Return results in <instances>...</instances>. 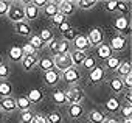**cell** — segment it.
<instances>
[{
    "label": "cell",
    "mask_w": 132,
    "mask_h": 123,
    "mask_svg": "<svg viewBox=\"0 0 132 123\" xmlns=\"http://www.w3.org/2000/svg\"><path fill=\"white\" fill-rule=\"evenodd\" d=\"M23 6H25V2H11L10 10H8V13H6L8 20L13 22L14 25H16V24H20V22H27V20H25Z\"/></svg>",
    "instance_id": "obj_1"
},
{
    "label": "cell",
    "mask_w": 132,
    "mask_h": 123,
    "mask_svg": "<svg viewBox=\"0 0 132 123\" xmlns=\"http://www.w3.org/2000/svg\"><path fill=\"white\" fill-rule=\"evenodd\" d=\"M65 100L69 104H81V101L84 100V90L78 86H72L65 90Z\"/></svg>",
    "instance_id": "obj_2"
},
{
    "label": "cell",
    "mask_w": 132,
    "mask_h": 123,
    "mask_svg": "<svg viewBox=\"0 0 132 123\" xmlns=\"http://www.w3.org/2000/svg\"><path fill=\"white\" fill-rule=\"evenodd\" d=\"M113 27L123 37H127L130 34V22H129L127 16H118L113 22Z\"/></svg>",
    "instance_id": "obj_3"
},
{
    "label": "cell",
    "mask_w": 132,
    "mask_h": 123,
    "mask_svg": "<svg viewBox=\"0 0 132 123\" xmlns=\"http://www.w3.org/2000/svg\"><path fill=\"white\" fill-rule=\"evenodd\" d=\"M53 63H54V69L57 72H64V70H67L70 67H73L72 64V58H70V53L67 55H56L53 56Z\"/></svg>",
    "instance_id": "obj_4"
},
{
    "label": "cell",
    "mask_w": 132,
    "mask_h": 123,
    "mask_svg": "<svg viewBox=\"0 0 132 123\" xmlns=\"http://www.w3.org/2000/svg\"><path fill=\"white\" fill-rule=\"evenodd\" d=\"M61 80H64L67 84H72V86H73V84L79 83V80H81V72L78 70V67H70V69H67V70L62 72Z\"/></svg>",
    "instance_id": "obj_5"
},
{
    "label": "cell",
    "mask_w": 132,
    "mask_h": 123,
    "mask_svg": "<svg viewBox=\"0 0 132 123\" xmlns=\"http://www.w3.org/2000/svg\"><path fill=\"white\" fill-rule=\"evenodd\" d=\"M109 47H110L112 51H123V50H126V47H127V37H123V36H120V34H115V36L110 39Z\"/></svg>",
    "instance_id": "obj_6"
},
{
    "label": "cell",
    "mask_w": 132,
    "mask_h": 123,
    "mask_svg": "<svg viewBox=\"0 0 132 123\" xmlns=\"http://www.w3.org/2000/svg\"><path fill=\"white\" fill-rule=\"evenodd\" d=\"M87 39H89L92 47H98V45H101L104 42V33L100 28H92L89 31V34H87Z\"/></svg>",
    "instance_id": "obj_7"
},
{
    "label": "cell",
    "mask_w": 132,
    "mask_h": 123,
    "mask_svg": "<svg viewBox=\"0 0 132 123\" xmlns=\"http://www.w3.org/2000/svg\"><path fill=\"white\" fill-rule=\"evenodd\" d=\"M90 42L87 39V34H78L73 41V50H78V51H87L90 48Z\"/></svg>",
    "instance_id": "obj_8"
},
{
    "label": "cell",
    "mask_w": 132,
    "mask_h": 123,
    "mask_svg": "<svg viewBox=\"0 0 132 123\" xmlns=\"http://www.w3.org/2000/svg\"><path fill=\"white\" fill-rule=\"evenodd\" d=\"M57 6H59V13L67 17V16H72L75 13L76 2H72V0H62V2H57Z\"/></svg>",
    "instance_id": "obj_9"
},
{
    "label": "cell",
    "mask_w": 132,
    "mask_h": 123,
    "mask_svg": "<svg viewBox=\"0 0 132 123\" xmlns=\"http://www.w3.org/2000/svg\"><path fill=\"white\" fill-rule=\"evenodd\" d=\"M104 78H106V72H104L103 67H98L96 66L95 69H92L89 72V81L92 84H100L101 81H104Z\"/></svg>",
    "instance_id": "obj_10"
},
{
    "label": "cell",
    "mask_w": 132,
    "mask_h": 123,
    "mask_svg": "<svg viewBox=\"0 0 132 123\" xmlns=\"http://www.w3.org/2000/svg\"><path fill=\"white\" fill-rule=\"evenodd\" d=\"M23 11H25V20H36L40 13V10H37L31 2H25Z\"/></svg>",
    "instance_id": "obj_11"
},
{
    "label": "cell",
    "mask_w": 132,
    "mask_h": 123,
    "mask_svg": "<svg viewBox=\"0 0 132 123\" xmlns=\"http://www.w3.org/2000/svg\"><path fill=\"white\" fill-rule=\"evenodd\" d=\"M44 81H45L47 86H56V84L61 81V73H59L56 69L48 70V72L44 73Z\"/></svg>",
    "instance_id": "obj_12"
},
{
    "label": "cell",
    "mask_w": 132,
    "mask_h": 123,
    "mask_svg": "<svg viewBox=\"0 0 132 123\" xmlns=\"http://www.w3.org/2000/svg\"><path fill=\"white\" fill-rule=\"evenodd\" d=\"M0 109L2 112H14L17 109L16 106V98L8 97V98H0Z\"/></svg>",
    "instance_id": "obj_13"
},
{
    "label": "cell",
    "mask_w": 132,
    "mask_h": 123,
    "mask_svg": "<svg viewBox=\"0 0 132 123\" xmlns=\"http://www.w3.org/2000/svg\"><path fill=\"white\" fill-rule=\"evenodd\" d=\"M70 58H72V64L73 67H81L84 59L87 58V55L84 51H78V50H72L70 51Z\"/></svg>",
    "instance_id": "obj_14"
},
{
    "label": "cell",
    "mask_w": 132,
    "mask_h": 123,
    "mask_svg": "<svg viewBox=\"0 0 132 123\" xmlns=\"http://www.w3.org/2000/svg\"><path fill=\"white\" fill-rule=\"evenodd\" d=\"M16 106H17V109H19L20 112H27V111L31 109L33 104H31V101L28 100L27 95H20V97L16 98Z\"/></svg>",
    "instance_id": "obj_15"
},
{
    "label": "cell",
    "mask_w": 132,
    "mask_h": 123,
    "mask_svg": "<svg viewBox=\"0 0 132 123\" xmlns=\"http://www.w3.org/2000/svg\"><path fill=\"white\" fill-rule=\"evenodd\" d=\"M37 67L44 72H48V70H53L54 69V63H53V58L51 56H44L37 61Z\"/></svg>",
    "instance_id": "obj_16"
},
{
    "label": "cell",
    "mask_w": 132,
    "mask_h": 123,
    "mask_svg": "<svg viewBox=\"0 0 132 123\" xmlns=\"http://www.w3.org/2000/svg\"><path fill=\"white\" fill-rule=\"evenodd\" d=\"M8 58L13 61V63H19V61L23 59V51H22V47L19 45H14L8 50Z\"/></svg>",
    "instance_id": "obj_17"
},
{
    "label": "cell",
    "mask_w": 132,
    "mask_h": 123,
    "mask_svg": "<svg viewBox=\"0 0 132 123\" xmlns=\"http://www.w3.org/2000/svg\"><path fill=\"white\" fill-rule=\"evenodd\" d=\"M14 30L17 34L23 36V37H30L31 36V25L28 22H20V24H16L14 25Z\"/></svg>",
    "instance_id": "obj_18"
},
{
    "label": "cell",
    "mask_w": 132,
    "mask_h": 123,
    "mask_svg": "<svg viewBox=\"0 0 132 123\" xmlns=\"http://www.w3.org/2000/svg\"><path fill=\"white\" fill-rule=\"evenodd\" d=\"M87 118H89L90 123H103L107 117H106V114H104L103 111H100V109H93V111L89 112Z\"/></svg>",
    "instance_id": "obj_19"
},
{
    "label": "cell",
    "mask_w": 132,
    "mask_h": 123,
    "mask_svg": "<svg viewBox=\"0 0 132 123\" xmlns=\"http://www.w3.org/2000/svg\"><path fill=\"white\" fill-rule=\"evenodd\" d=\"M37 56H23V59L20 61L22 63V69L25 70V72H30L31 69H34L36 66H37Z\"/></svg>",
    "instance_id": "obj_20"
},
{
    "label": "cell",
    "mask_w": 132,
    "mask_h": 123,
    "mask_svg": "<svg viewBox=\"0 0 132 123\" xmlns=\"http://www.w3.org/2000/svg\"><path fill=\"white\" fill-rule=\"evenodd\" d=\"M104 107H106V111L107 112H118L120 111V107H121V104H120V101H118V98L117 97H110L107 101H106V104H104Z\"/></svg>",
    "instance_id": "obj_21"
},
{
    "label": "cell",
    "mask_w": 132,
    "mask_h": 123,
    "mask_svg": "<svg viewBox=\"0 0 132 123\" xmlns=\"http://www.w3.org/2000/svg\"><path fill=\"white\" fill-rule=\"evenodd\" d=\"M104 64H106V69L107 70H112V72H115L118 67H120V64H121V61H120V58L118 56H109L106 61H104Z\"/></svg>",
    "instance_id": "obj_22"
},
{
    "label": "cell",
    "mask_w": 132,
    "mask_h": 123,
    "mask_svg": "<svg viewBox=\"0 0 132 123\" xmlns=\"http://www.w3.org/2000/svg\"><path fill=\"white\" fill-rule=\"evenodd\" d=\"M44 13H45V16L47 17H53V16H56L57 13H59V6H57V2H47V5H45V8H44Z\"/></svg>",
    "instance_id": "obj_23"
},
{
    "label": "cell",
    "mask_w": 132,
    "mask_h": 123,
    "mask_svg": "<svg viewBox=\"0 0 132 123\" xmlns=\"http://www.w3.org/2000/svg\"><path fill=\"white\" fill-rule=\"evenodd\" d=\"M96 55H98V58L100 59H107L109 56H112V50H110V47H109V44H101V45H98V50H96Z\"/></svg>",
    "instance_id": "obj_24"
},
{
    "label": "cell",
    "mask_w": 132,
    "mask_h": 123,
    "mask_svg": "<svg viewBox=\"0 0 132 123\" xmlns=\"http://www.w3.org/2000/svg\"><path fill=\"white\" fill-rule=\"evenodd\" d=\"M28 100L31 101V104H37V103H40L42 101V98H44V94H42V90L40 89H31L30 92H28Z\"/></svg>",
    "instance_id": "obj_25"
},
{
    "label": "cell",
    "mask_w": 132,
    "mask_h": 123,
    "mask_svg": "<svg viewBox=\"0 0 132 123\" xmlns=\"http://www.w3.org/2000/svg\"><path fill=\"white\" fill-rule=\"evenodd\" d=\"M115 72L118 73V78H124V76H127L129 73H132V67H130V64L127 63V61H121L120 67H118Z\"/></svg>",
    "instance_id": "obj_26"
},
{
    "label": "cell",
    "mask_w": 132,
    "mask_h": 123,
    "mask_svg": "<svg viewBox=\"0 0 132 123\" xmlns=\"http://www.w3.org/2000/svg\"><path fill=\"white\" fill-rule=\"evenodd\" d=\"M109 87H110V90H112L113 94H120V92L124 90L123 81H121V78H118V76H115V78H112V80L109 81Z\"/></svg>",
    "instance_id": "obj_27"
},
{
    "label": "cell",
    "mask_w": 132,
    "mask_h": 123,
    "mask_svg": "<svg viewBox=\"0 0 132 123\" xmlns=\"http://www.w3.org/2000/svg\"><path fill=\"white\" fill-rule=\"evenodd\" d=\"M84 114V107L81 104H70L69 106V115L72 118H79Z\"/></svg>",
    "instance_id": "obj_28"
},
{
    "label": "cell",
    "mask_w": 132,
    "mask_h": 123,
    "mask_svg": "<svg viewBox=\"0 0 132 123\" xmlns=\"http://www.w3.org/2000/svg\"><path fill=\"white\" fill-rule=\"evenodd\" d=\"M13 94V86L8 81H2L0 83V98H8Z\"/></svg>",
    "instance_id": "obj_29"
},
{
    "label": "cell",
    "mask_w": 132,
    "mask_h": 123,
    "mask_svg": "<svg viewBox=\"0 0 132 123\" xmlns=\"http://www.w3.org/2000/svg\"><path fill=\"white\" fill-rule=\"evenodd\" d=\"M45 118H47L48 123H62V120H64L62 118V114L59 111H51Z\"/></svg>",
    "instance_id": "obj_30"
},
{
    "label": "cell",
    "mask_w": 132,
    "mask_h": 123,
    "mask_svg": "<svg viewBox=\"0 0 132 123\" xmlns=\"http://www.w3.org/2000/svg\"><path fill=\"white\" fill-rule=\"evenodd\" d=\"M53 101L56 103V104H65V103H67V100H65V92L64 90H54L53 92Z\"/></svg>",
    "instance_id": "obj_31"
},
{
    "label": "cell",
    "mask_w": 132,
    "mask_h": 123,
    "mask_svg": "<svg viewBox=\"0 0 132 123\" xmlns=\"http://www.w3.org/2000/svg\"><path fill=\"white\" fill-rule=\"evenodd\" d=\"M30 45H33L36 50H40V48H44V42H42V39L39 37V34H31L30 36V42H28Z\"/></svg>",
    "instance_id": "obj_32"
},
{
    "label": "cell",
    "mask_w": 132,
    "mask_h": 123,
    "mask_svg": "<svg viewBox=\"0 0 132 123\" xmlns=\"http://www.w3.org/2000/svg\"><path fill=\"white\" fill-rule=\"evenodd\" d=\"M67 53H70V42L62 39L57 42V55H67Z\"/></svg>",
    "instance_id": "obj_33"
},
{
    "label": "cell",
    "mask_w": 132,
    "mask_h": 123,
    "mask_svg": "<svg viewBox=\"0 0 132 123\" xmlns=\"http://www.w3.org/2000/svg\"><path fill=\"white\" fill-rule=\"evenodd\" d=\"M39 37L42 39L44 44H48V42H51V41L54 39V37H53V31L48 30V28H44V30L39 33Z\"/></svg>",
    "instance_id": "obj_34"
},
{
    "label": "cell",
    "mask_w": 132,
    "mask_h": 123,
    "mask_svg": "<svg viewBox=\"0 0 132 123\" xmlns=\"http://www.w3.org/2000/svg\"><path fill=\"white\" fill-rule=\"evenodd\" d=\"M96 0H79L76 2V6H79L81 10H92L93 6H96Z\"/></svg>",
    "instance_id": "obj_35"
},
{
    "label": "cell",
    "mask_w": 132,
    "mask_h": 123,
    "mask_svg": "<svg viewBox=\"0 0 132 123\" xmlns=\"http://www.w3.org/2000/svg\"><path fill=\"white\" fill-rule=\"evenodd\" d=\"M81 67L90 72L92 69H95V67H96V59H95L93 56H87V58L84 59V63H82V66H81Z\"/></svg>",
    "instance_id": "obj_36"
},
{
    "label": "cell",
    "mask_w": 132,
    "mask_h": 123,
    "mask_svg": "<svg viewBox=\"0 0 132 123\" xmlns=\"http://www.w3.org/2000/svg\"><path fill=\"white\" fill-rule=\"evenodd\" d=\"M76 36H78V33H76V30H75V28H70L69 31L62 33V39H64V41H67V42H70V41L73 42Z\"/></svg>",
    "instance_id": "obj_37"
},
{
    "label": "cell",
    "mask_w": 132,
    "mask_h": 123,
    "mask_svg": "<svg viewBox=\"0 0 132 123\" xmlns=\"http://www.w3.org/2000/svg\"><path fill=\"white\" fill-rule=\"evenodd\" d=\"M120 114L123 115V118H132V106L130 104H124L120 107Z\"/></svg>",
    "instance_id": "obj_38"
},
{
    "label": "cell",
    "mask_w": 132,
    "mask_h": 123,
    "mask_svg": "<svg viewBox=\"0 0 132 123\" xmlns=\"http://www.w3.org/2000/svg\"><path fill=\"white\" fill-rule=\"evenodd\" d=\"M22 51H23V56H36V53H37V50L30 44H25L22 47Z\"/></svg>",
    "instance_id": "obj_39"
},
{
    "label": "cell",
    "mask_w": 132,
    "mask_h": 123,
    "mask_svg": "<svg viewBox=\"0 0 132 123\" xmlns=\"http://www.w3.org/2000/svg\"><path fill=\"white\" fill-rule=\"evenodd\" d=\"M104 8H106L107 13H115L117 8H118V2H117V0H110V2H106V3H104Z\"/></svg>",
    "instance_id": "obj_40"
},
{
    "label": "cell",
    "mask_w": 132,
    "mask_h": 123,
    "mask_svg": "<svg viewBox=\"0 0 132 123\" xmlns=\"http://www.w3.org/2000/svg\"><path fill=\"white\" fill-rule=\"evenodd\" d=\"M11 2H6V0H0V16H6L8 10H10Z\"/></svg>",
    "instance_id": "obj_41"
},
{
    "label": "cell",
    "mask_w": 132,
    "mask_h": 123,
    "mask_svg": "<svg viewBox=\"0 0 132 123\" xmlns=\"http://www.w3.org/2000/svg\"><path fill=\"white\" fill-rule=\"evenodd\" d=\"M117 11L121 13L120 16H127V13H129V5H127L126 2H118V8H117Z\"/></svg>",
    "instance_id": "obj_42"
},
{
    "label": "cell",
    "mask_w": 132,
    "mask_h": 123,
    "mask_svg": "<svg viewBox=\"0 0 132 123\" xmlns=\"http://www.w3.org/2000/svg\"><path fill=\"white\" fill-rule=\"evenodd\" d=\"M121 81H123V87H124L126 90H130V89H132V73H129L127 76L121 78Z\"/></svg>",
    "instance_id": "obj_43"
},
{
    "label": "cell",
    "mask_w": 132,
    "mask_h": 123,
    "mask_svg": "<svg viewBox=\"0 0 132 123\" xmlns=\"http://www.w3.org/2000/svg\"><path fill=\"white\" fill-rule=\"evenodd\" d=\"M33 117H34V114H33L31 111H27V112H22V114H20V121H23V123H31V120H33Z\"/></svg>",
    "instance_id": "obj_44"
},
{
    "label": "cell",
    "mask_w": 132,
    "mask_h": 123,
    "mask_svg": "<svg viewBox=\"0 0 132 123\" xmlns=\"http://www.w3.org/2000/svg\"><path fill=\"white\" fill-rule=\"evenodd\" d=\"M8 76H10V67L6 64H2V66H0V78L5 81Z\"/></svg>",
    "instance_id": "obj_45"
},
{
    "label": "cell",
    "mask_w": 132,
    "mask_h": 123,
    "mask_svg": "<svg viewBox=\"0 0 132 123\" xmlns=\"http://www.w3.org/2000/svg\"><path fill=\"white\" fill-rule=\"evenodd\" d=\"M51 22L57 27V25H61L62 22H65V16H62L61 13H57L56 16H53V17H51Z\"/></svg>",
    "instance_id": "obj_46"
},
{
    "label": "cell",
    "mask_w": 132,
    "mask_h": 123,
    "mask_svg": "<svg viewBox=\"0 0 132 123\" xmlns=\"http://www.w3.org/2000/svg\"><path fill=\"white\" fill-rule=\"evenodd\" d=\"M57 42H59L57 39H53L51 42H48V48H50V51H51L54 56L57 55Z\"/></svg>",
    "instance_id": "obj_47"
},
{
    "label": "cell",
    "mask_w": 132,
    "mask_h": 123,
    "mask_svg": "<svg viewBox=\"0 0 132 123\" xmlns=\"http://www.w3.org/2000/svg\"><path fill=\"white\" fill-rule=\"evenodd\" d=\"M31 123H48V121H47V118H45L44 115H40V114H36V115L33 117Z\"/></svg>",
    "instance_id": "obj_48"
},
{
    "label": "cell",
    "mask_w": 132,
    "mask_h": 123,
    "mask_svg": "<svg viewBox=\"0 0 132 123\" xmlns=\"http://www.w3.org/2000/svg\"><path fill=\"white\" fill-rule=\"evenodd\" d=\"M70 28H72V27H70V24H69V22H62L61 25H57V30L61 31V34H62V33H65V31H69Z\"/></svg>",
    "instance_id": "obj_49"
},
{
    "label": "cell",
    "mask_w": 132,
    "mask_h": 123,
    "mask_svg": "<svg viewBox=\"0 0 132 123\" xmlns=\"http://www.w3.org/2000/svg\"><path fill=\"white\" fill-rule=\"evenodd\" d=\"M37 10H40V8H45V5H47V2H45V0H33V2H31Z\"/></svg>",
    "instance_id": "obj_50"
},
{
    "label": "cell",
    "mask_w": 132,
    "mask_h": 123,
    "mask_svg": "<svg viewBox=\"0 0 132 123\" xmlns=\"http://www.w3.org/2000/svg\"><path fill=\"white\" fill-rule=\"evenodd\" d=\"M124 100H126V104H130V106H132V94H130V90H126Z\"/></svg>",
    "instance_id": "obj_51"
},
{
    "label": "cell",
    "mask_w": 132,
    "mask_h": 123,
    "mask_svg": "<svg viewBox=\"0 0 132 123\" xmlns=\"http://www.w3.org/2000/svg\"><path fill=\"white\" fill-rule=\"evenodd\" d=\"M103 123H120V121H118L117 118H113V117H110V118H106V120H104Z\"/></svg>",
    "instance_id": "obj_52"
},
{
    "label": "cell",
    "mask_w": 132,
    "mask_h": 123,
    "mask_svg": "<svg viewBox=\"0 0 132 123\" xmlns=\"http://www.w3.org/2000/svg\"><path fill=\"white\" fill-rule=\"evenodd\" d=\"M120 123H132V118H123V121Z\"/></svg>",
    "instance_id": "obj_53"
},
{
    "label": "cell",
    "mask_w": 132,
    "mask_h": 123,
    "mask_svg": "<svg viewBox=\"0 0 132 123\" xmlns=\"http://www.w3.org/2000/svg\"><path fill=\"white\" fill-rule=\"evenodd\" d=\"M3 120V112H2V109H0V121Z\"/></svg>",
    "instance_id": "obj_54"
},
{
    "label": "cell",
    "mask_w": 132,
    "mask_h": 123,
    "mask_svg": "<svg viewBox=\"0 0 132 123\" xmlns=\"http://www.w3.org/2000/svg\"><path fill=\"white\" fill-rule=\"evenodd\" d=\"M2 64H5V63H3V59H2V56H0V66H2Z\"/></svg>",
    "instance_id": "obj_55"
},
{
    "label": "cell",
    "mask_w": 132,
    "mask_h": 123,
    "mask_svg": "<svg viewBox=\"0 0 132 123\" xmlns=\"http://www.w3.org/2000/svg\"><path fill=\"white\" fill-rule=\"evenodd\" d=\"M19 123H23V121H19Z\"/></svg>",
    "instance_id": "obj_56"
}]
</instances>
